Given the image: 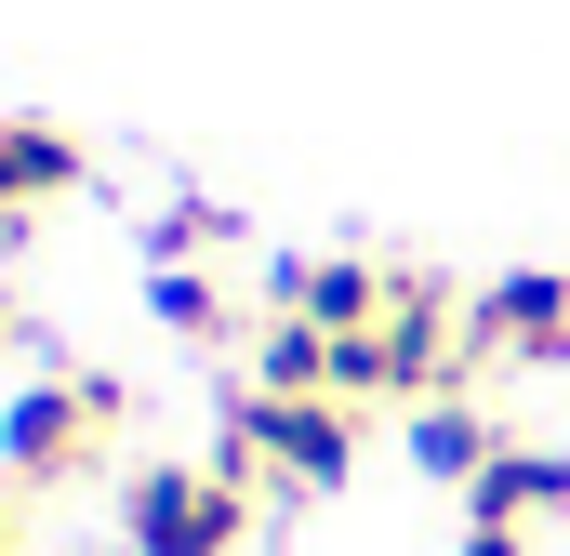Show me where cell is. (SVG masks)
<instances>
[{"mask_svg":"<svg viewBox=\"0 0 570 556\" xmlns=\"http://www.w3.org/2000/svg\"><path fill=\"white\" fill-rule=\"evenodd\" d=\"M159 318H173V331H199V345H213V331H226V291H213V278H159Z\"/></svg>","mask_w":570,"mask_h":556,"instance_id":"9","label":"cell"},{"mask_svg":"<svg viewBox=\"0 0 570 556\" xmlns=\"http://www.w3.org/2000/svg\"><path fill=\"white\" fill-rule=\"evenodd\" d=\"M464 556H531V530H491V517H478V530H464Z\"/></svg>","mask_w":570,"mask_h":556,"instance_id":"10","label":"cell"},{"mask_svg":"<svg viewBox=\"0 0 570 556\" xmlns=\"http://www.w3.org/2000/svg\"><path fill=\"white\" fill-rule=\"evenodd\" d=\"M412 464H425V477H451V490H478V477L504 464V437H491V411L451 385V398H425V411H412Z\"/></svg>","mask_w":570,"mask_h":556,"instance_id":"6","label":"cell"},{"mask_svg":"<svg viewBox=\"0 0 570 556\" xmlns=\"http://www.w3.org/2000/svg\"><path fill=\"white\" fill-rule=\"evenodd\" d=\"M0 556H13V490H0Z\"/></svg>","mask_w":570,"mask_h":556,"instance_id":"11","label":"cell"},{"mask_svg":"<svg viewBox=\"0 0 570 556\" xmlns=\"http://www.w3.org/2000/svg\"><path fill=\"white\" fill-rule=\"evenodd\" d=\"M570 504V450H518L504 437V464L464 490V517H491V530H531V517H558Z\"/></svg>","mask_w":570,"mask_h":556,"instance_id":"7","label":"cell"},{"mask_svg":"<svg viewBox=\"0 0 570 556\" xmlns=\"http://www.w3.org/2000/svg\"><path fill=\"white\" fill-rule=\"evenodd\" d=\"M107 450H120V385H107V371H53V385H27V398L0 411L13 490H67V477H94Z\"/></svg>","mask_w":570,"mask_h":556,"instance_id":"2","label":"cell"},{"mask_svg":"<svg viewBox=\"0 0 570 556\" xmlns=\"http://www.w3.org/2000/svg\"><path fill=\"white\" fill-rule=\"evenodd\" d=\"M0 345H13V305H0Z\"/></svg>","mask_w":570,"mask_h":556,"instance_id":"12","label":"cell"},{"mask_svg":"<svg viewBox=\"0 0 570 556\" xmlns=\"http://www.w3.org/2000/svg\"><path fill=\"white\" fill-rule=\"evenodd\" d=\"M253 385H279V398H332V331L292 318V305H266V331H253Z\"/></svg>","mask_w":570,"mask_h":556,"instance_id":"8","label":"cell"},{"mask_svg":"<svg viewBox=\"0 0 570 556\" xmlns=\"http://www.w3.org/2000/svg\"><path fill=\"white\" fill-rule=\"evenodd\" d=\"M213 464H226L253 504H266V490H332V477L358 464V398H279V385H239Z\"/></svg>","mask_w":570,"mask_h":556,"instance_id":"1","label":"cell"},{"mask_svg":"<svg viewBox=\"0 0 570 556\" xmlns=\"http://www.w3.org/2000/svg\"><path fill=\"white\" fill-rule=\"evenodd\" d=\"M120 530H134V556H239L253 544V490L226 464H146L120 490Z\"/></svg>","mask_w":570,"mask_h":556,"instance_id":"3","label":"cell"},{"mask_svg":"<svg viewBox=\"0 0 570 556\" xmlns=\"http://www.w3.org/2000/svg\"><path fill=\"white\" fill-rule=\"evenodd\" d=\"M67 186H80V133H53V120H0V226L53 212Z\"/></svg>","mask_w":570,"mask_h":556,"instance_id":"5","label":"cell"},{"mask_svg":"<svg viewBox=\"0 0 570 556\" xmlns=\"http://www.w3.org/2000/svg\"><path fill=\"white\" fill-rule=\"evenodd\" d=\"M464 358L478 371H558L570 358V266H518L464 305Z\"/></svg>","mask_w":570,"mask_h":556,"instance_id":"4","label":"cell"}]
</instances>
